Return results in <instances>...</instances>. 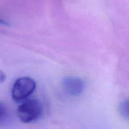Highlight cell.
<instances>
[{
	"mask_svg": "<svg viewBox=\"0 0 129 129\" xmlns=\"http://www.w3.org/2000/svg\"><path fill=\"white\" fill-rule=\"evenodd\" d=\"M42 105L36 99H29L23 102L17 110L19 119L23 123L36 121L42 113Z\"/></svg>",
	"mask_w": 129,
	"mask_h": 129,
	"instance_id": "obj_1",
	"label": "cell"
},
{
	"mask_svg": "<svg viewBox=\"0 0 129 129\" xmlns=\"http://www.w3.org/2000/svg\"><path fill=\"white\" fill-rule=\"evenodd\" d=\"M36 82L29 77L17 79L13 85L11 96L14 101L20 102L27 99L36 90Z\"/></svg>",
	"mask_w": 129,
	"mask_h": 129,
	"instance_id": "obj_2",
	"label": "cell"
},
{
	"mask_svg": "<svg viewBox=\"0 0 129 129\" xmlns=\"http://www.w3.org/2000/svg\"><path fill=\"white\" fill-rule=\"evenodd\" d=\"M63 88L70 96L79 97L85 89V82L79 77L68 76L63 81Z\"/></svg>",
	"mask_w": 129,
	"mask_h": 129,
	"instance_id": "obj_3",
	"label": "cell"
},
{
	"mask_svg": "<svg viewBox=\"0 0 129 129\" xmlns=\"http://www.w3.org/2000/svg\"><path fill=\"white\" fill-rule=\"evenodd\" d=\"M119 113L124 119H125L127 120L128 119V100H125L120 104Z\"/></svg>",
	"mask_w": 129,
	"mask_h": 129,
	"instance_id": "obj_4",
	"label": "cell"
},
{
	"mask_svg": "<svg viewBox=\"0 0 129 129\" xmlns=\"http://www.w3.org/2000/svg\"><path fill=\"white\" fill-rule=\"evenodd\" d=\"M6 116H7L6 109L4 107V105L0 102V123H2L5 120Z\"/></svg>",
	"mask_w": 129,
	"mask_h": 129,
	"instance_id": "obj_5",
	"label": "cell"
},
{
	"mask_svg": "<svg viewBox=\"0 0 129 129\" xmlns=\"http://www.w3.org/2000/svg\"><path fill=\"white\" fill-rule=\"evenodd\" d=\"M5 78H6V76H5V73L0 70V82H3L5 80Z\"/></svg>",
	"mask_w": 129,
	"mask_h": 129,
	"instance_id": "obj_6",
	"label": "cell"
},
{
	"mask_svg": "<svg viewBox=\"0 0 129 129\" xmlns=\"http://www.w3.org/2000/svg\"><path fill=\"white\" fill-rule=\"evenodd\" d=\"M0 25H2V26H9L10 23L8 22H7V21L4 20L0 19Z\"/></svg>",
	"mask_w": 129,
	"mask_h": 129,
	"instance_id": "obj_7",
	"label": "cell"
}]
</instances>
